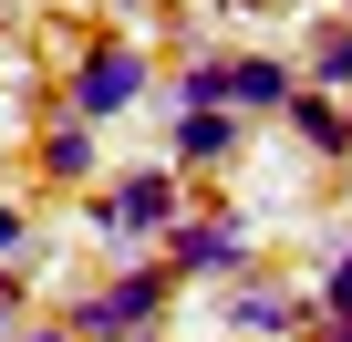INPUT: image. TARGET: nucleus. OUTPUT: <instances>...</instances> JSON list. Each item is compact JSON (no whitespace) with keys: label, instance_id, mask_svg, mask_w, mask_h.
<instances>
[{"label":"nucleus","instance_id":"obj_1","mask_svg":"<svg viewBox=\"0 0 352 342\" xmlns=\"http://www.w3.org/2000/svg\"><path fill=\"white\" fill-rule=\"evenodd\" d=\"M166 290H176V270H124V280H104V290L73 311V332H94V342H124V332H145V321L166 311Z\"/></svg>","mask_w":352,"mask_h":342},{"label":"nucleus","instance_id":"obj_2","mask_svg":"<svg viewBox=\"0 0 352 342\" xmlns=\"http://www.w3.org/2000/svg\"><path fill=\"white\" fill-rule=\"evenodd\" d=\"M176 208H187V197H176V177H166V166H135V177L94 208V228H104V239H155V228H187Z\"/></svg>","mask_w":352,"mask_h":342},{"label":"nucleus","instance_id":"obj_3","mask_svg":"<svg viewBox=\"0 0 352 342\" xmlns=\"http://www.w3.org/2000/svg\"><path fill=\"white\" fill-rule=\"evenodd\" d=\"M135 94H145V52H135V42H94V52L73 63V114H83V125L124 114Z\"/></svg>","mask_w":352,"mask_h":342},{"label":"nucleus","instance_id":"obj_4","mask_svg":"<svg viewBox=\"0 0 352 342\" xmlns=\"http://www.w3.org/2000/svg\"><path fill=\"white\" fill-rule=\"evenodd\" d=\"M249 249V218L228 208V218H187V228H166V270H228Z\"/></svg>","mask_w":352,"mask_h":342},{"label":"nucleus","instance_id":"obj_5","mask_svg":"<svg viewBox=\"0 0 352 342\" xmlns=\"http://www.w3.org/2000/svg\"><path fill=\"white\" fill-rule=\"evenodd\" d=\"M280 104H300V73L280 52H239L228 63V114H280Z\"/></svg>","mask_w":352,"mask_h":342},{"label":"nucleus","instance_id":"obj_6","mask_svg":"<svg viewBox=\"0 0 352 342\" xmlns=\"http://www.w3.org/2000/svg\"><path fill=\"white\" fill-rule=\"evenodd\" d=\"M228 145H239V114H228V104H218V114H187V125H176V166H218Z\"/></svg>","mask_w":352,"mask_h":342},{"label":"nucleus","instance_id":"obj_7","mask_svg":"<svg viewBox=\"0 0 352 342\" xmlns=\"http://www.w3.org/2000/svg\"><path fill=\"white\" fill-rule=\"evenodd\" d=\"M311 94H352V21L311 32Z\"/></svg>","mask_w":352,"mask_h":342},{"label":"nucleus","instance_id":"obj_8","mask_svg":"<svg viewBox=\"0 0 352 342\" xmlns=\"http://www.w3.org/2000/svg\"><path fill=\"white\" fill-rule=\"evenodd\" d=\"M42 166H52V177H83V166H94V125H83V114L52 125V135H42Z\"/></svg>","mask_w":352,"mask_h":342},{"label":"nucleus","instance_id":"obj_9","mask_svg":"<svg viewBox=\"0 0 352 342\" xmlns=\"http://www.w3.org/2000/svg\"><path fill=\"white\" fill-rule=\"evenodd\" d=\"M290 125H300V145H342V135H352V114H342L331 94H300V104H290Z\"/></svg>","mask_w":352,"mask_h":342},{"label":"nucleus","instance_id":"obj_10","mask_svg":"<svg viewBox=\"0 0 352 342\" xmlns=\"http://www.w3.org/2000/svg\"><path fill=\"white\" fill-rule=\"evenodd\" d=\"M228 321H239V332H259V342H270V332H290V321H300V311H290V301H280V290H239V301H228Z\"/></svg>","mask_w":352,"mask_h":342},{"label":"nucleus","instance_id":"obj_11","mask_svg":"<svg viewBox=\"0 0 352 342\" xmlns=\"http://www.w3.org/2000/svg\"><path fill=\"white\" fill-rule=\"evenodd\" d=\"M321 311H331V321H352V249L321 270Z\"/></svg>","mask_w":352,"mask_h":342},{"label":"nucleus","instance_id":"obj_12","mask_svg":"<svg viewBox=\"0 0 352 342\" xmlns=\"http://www.w3.org/2000/svg\"><path fill=\"white\" fill-rule=\"evenodd\" d=\"M21 249V208H0V259H11Z\"/></svg>","mask_w":352,"mask_h":342},{"label":"nucleus","instance_id":"obj_13","mask_svg":"<svg viewBox=\"0 0 352 342\" xmlns=\"http://www.w3.org/2000/svg\"><path fill=\"white\" fill-rule=\"evenodd\" d=\"M0 332H11V290H0Z\"/></svg>","mask_w":352,"mask_h":342},{"label":"nucleus","instance_id":"obj_14","mask_svg":"<svg viewBox=\"0 0 352 342\" xmlns=\"http://www.w3.org/2000/svg\"><path fill=\"white\" fill-rule=\"evenodd\" d=\"M21 342H63V332H21Z\"/></svg>","mask_w":352,"mask_h":342},{"label":"nucleus","instance_id":"obj_15","mask_svg":"<svg viewBox=\"0 0 352 342\" xmlns=\"http://www.w3.org/2000/svg\"><path fill=\"white\" fill-rule=\"evenodd\" d=\"M331 342H352V321H331Z\"/></svg>","mask_w":352,"mask_h":342},{"label":"nucleus","instance_id":"obj_16","mask_svg":"<svg viewBox=\"0 0 352 342\" xmlns=\"http://www.w3.org/2000/svg\"><path fill=\"white\" fill-rule=\"evenodd\" d=\"M342 21H352V0H342Z\"/></svg>","mask_w":352,"mask_h":342}]
</instances>
